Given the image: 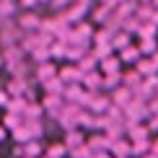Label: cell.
Here are the masks:
<instances>
[{"label":"cell","instance_id":"obj_1","mask_svg":"<svg viewBox=\"0 0 158 158\" xmlns=\"http://www.w3.org/2000/svg\"><path fill=\"white\" fill-rule=\"evenodd\" d=\"M127 135H130V143H148L150 130H148V124H132L127 130Z\"/></svg>","mask_w":158,"mask_h":158},{"label":"cell","instance_id":"obj_2","mask_svg":"<svg viewBox=\"0 0 158 158\" xmlns=\"http://www.w3.org/2000/svg\"><path fill=\"white\" fill-rule=\"evenodd\" d=\"M36 78L42 83H49V81H55L57 78V70H55V65L52 62H42V65H36Z\"/></svg>","mask_w":158,"mask_h":158},{"label":"cell","instance_id":"obj_3","mask_svg":"<svg viewBox=\"0 0 158 158\" xmlns=\"http://www.w3.org/2000/svg\"><path fill=\"white\" fill-rule=\"evenodd\" d=\"M135 70H137L140 75H145V78H150V75H156V73H158V68H156L153 57H148V60H145V57H140V62L135 65Z\"/></svg>","mask_w":158,"mask_h":158},{"label":"cell","instance_id":"obj_4","mask_svg":"<svg viewBox=\"0 0 158 158\" xmlns=\"http://www.w3.org/2000/svg\"><path fill=\"white\" fill-rule=\"evenodd\" d=\"M111 156H114V158H130V156H132V143H130V140L114 143V145H111Z\"/></svg>","mask_w":158,"mask_h":158},{"label":"cell","instance_id":"obj_5","mask_svg":"<svg viewBox=\"0 0 158 158\" xmlns=\"http://www.w3.org/2000/svg\"><path fill=\"white\" fill-rule=\"evenodd\" d=\"M119 57H106V60H101V73L104 75H117L119 73Z\"/></svg>","mask_w":158,"mask_h":158},{"label":"cell","instance_id":"obj_6","mask_svg":"<svg viewBox=\"0 0 158 158\" xmlns=\"http://www.w3.org/2000/svg\"><path fill=\"white\" fill-rule=\"evenodd\" d=\"M65 145H68V150H75V148L85 145V140H83V135L78 132V130H70L68 137H65Z\"/></svg>","mask_w":158,"mask_h":158},{"label":"cell","instance_id":"obj_7","mask_svg":"<svg viewBox=\"0 0 158 158\" xmlns=\"http://www.w3.org/2000/svg\"><path fill=\"white\" fill-rule=\"evenodd\" d=\"M21 26L26 31H42V21H39V18L34 16V13H26V16H21Z\"/></svg>","mask_w":158,"mask_h":158},{"label":"cell","instance_id":"obj_8","mask_svg":"<svg viewBox=\"0 0 158 158\" xmlns=\"http://www.w3.org/2000/svg\"><path fill=\"white\" fill-rule=\"evenodd\" d=\"M60 78L62 81H83V73H81V68H75V65H68L65 70H60Z\"/></svg>","mask_w":158,"mask_h":158},{"label":"cell","instance_id":"obj_9","mask_svg":"<svg viewBox=\"0 0 158 158\" xmlns=\"http://www.w3.org/2000/svg\"><path fill=\"white\" fill-rule=\"evenodd\" d=\"M119 60L122 62H140V49L137 47H127V49H122V55H119Z\"/></svg>","mask_w":158,"mask_h":158},{"label":"cell","instance_id":"obj_10","mask_svg":"<svg viewBox=\"0 0 158 158\" xmlns=\"http://www.w3.org/2000/svg\"><path fill=\"white\" fill-rule=\"evenodd\" d=\"M39 156H42V145L36 140H31V143L23 145V158H39Z\"/></svg>","mask_w":158,"mask_h":158},{"label":"cell","instance_id":"obj_11","mask_svg":"<svg viewBox=\"0 0 158 158\" xmlns=\"http://www.w3.org/2000/svg\"><path fill=\"white\" fill-rule=\"evenodd\" d=\"M111 47H117V49H127V47H130V34H127V31L117 34L114 39H111Z\"/></svg>","mask_w":158,"mask_h":158},{"label":"cell","instance_id":"obj_12","mask_svg":"<svg viewBox=\"0 0 158 158\" xmlns=\"http://www.w3.org/2000/svg\"><path fill=\"white\" fill-rule=\"evenodd\" d=\"M150 153V140L148 143H132V156L135 158H143V156H148Z\"/></svg>","mask_w":158,"mask_h":158},{"label":"cell","instance_id":"obj_13","mask_svg":"<svg viewBox=\"0 0 158 158\" xmlns=\"http://www.w3.org/2000/svg\"><path fill=\"white\" fill-rule=\"evenodd\" d=\"M65 153H68V145H65V143H55V145H49L47 158H62Z\"/></svg>","mask_w":158,"mask_h":158},{"label":"cell","instance_id":"obj_14","mask_svg":"<svg viewBox=\"0 0 158 158\" xmlns=\"http://www.w3.org/2000/svg\"><path fill=\"white\" fill-rule=\"evenodd\" d=\"M137 49H140V55H153V52L158 49V42H153V39H143Z\"/></svg>","mask_w":158,"mask_h":158},{"label":"cell","instance_id":"obj_15","mask_svg":"<svg viewBox=\"0 0 158 158\" xmlns=\"http://www.w3.org/2000/svg\"><path fill=\"white\" fill-rule=\"evenodd\" d=\"M156 31H158V26H156L153 21L143 23V29H140V39H153V36H156Z\"/></svg>","mask_w":158,"mask_h":158},{"label":"cell","instance_id":"obj_16","mask_svg":"<svg viewBox=\"0 0 158 158\" xmlns=\"http://www.w3.org/2000/svg\"><path fill=\"white\" fill-rule=\"evenodd\" d=\"M122 81V75L117 73V75H104V88H111V91H117V83Z\"/></svg>","mask_w":158,"mask_h":158},{"label":"cell","instance_id":"obj_17","mask_svg":"<svg viewBox=\"0 0 158 158\" xmlns=\"http://www.w3.org/2000/svg\"><path fill=\"white\" fill-rule=\"evenodd\" d=\"M148 130H158V114H156V117H153V119H150V122H148Z\"/></svg>","mask_w":158,"mask_h":158},{"label":"cell","instance_id":"obj_18","mask_svg":"<svg viewBox=\"0 0 158 158\" xmlns=\"http://www.w3.org/2000/svg\"><path fill=\"white\" fill-rule=\"evenodd\" d=\"M150 153L158 156V140H156V143H150Z\"/></svg>","mask_w":158,"mask_h":158},{"label":"cell","instance_id":"obj_19","mask_svg":"<svg viewBox=\"0 0 158 158\" xmlns=\"http://www.w3.org/2000/svg\"><path fill=\"white\" fill-rule=\"evenodd\" d=\"M153 62H156V68H158V52H156V55H153Z\"/></svg>","mask_w":158,"mask_h":158},{"label":"cell","instance_id":"obj_20","mask_svg":"<svg viewBox=\"0 0 158 158\" xmlns=\"http://www.w3.org/2000/svg\"><path fill=\"white\" fill-rule=\"evenodd\" d=\"M3 137H5V130H3V127H0V140H3Z\"/></svg>","mask_w":158,"mask_h":158},{"label":"cell","instance_id":"obj_21","mask_svg":"<svg viewBox=\"0 0 158 158\" xmlns=\"http://www.w3.org/2000/svg\"><path fill=\"white\" fill-rule=\"evenodd\" d=\"M143 158H158V156H153V153H148V156H143Z\"/></svg>","mask_w":158,"mask_h":158},{"label":"cell","instance_id":"obj_22","mask_svg":"<svg viewBox=\"0 0 158 158\" xmlns=\"http://www.w3.org/2000/svg\"><path fill=\"white\" fill-rule=\"evenodd\" d=\"M153 8H158V0H153Z\"/></svg>","mask_w":158,"mask_h":158},{"label":"cell","instance_id":"obj_23","mask_svg":"<svg viewBox=\"0 0 158 158\" xmlns=\"http://www.w3.org/2000/svg\"><path fill=\"white\" fill-rule=\"evenodd\" d=\"M0 65H3V57H0Z\"/></svg>","mask_w":158,"mask_h":158},{"label":"cell","instance_id":"obj_24","mask_svg":"<svg viewBox=\"0 0 158 158\" xmlns=\"http://www.w3.org/2000/svg\"><path fill=\"white\" fill-rule=\"evenodd\" d=\"M150 3H153V0H150Z\"/></svg>","mask_w":158,"mask_h":158}]
</instances>
